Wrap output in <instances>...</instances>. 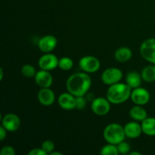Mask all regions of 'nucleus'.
Masks as SVG:
<instances>
[{
	"instance_id": "nucleus-23",
	"label": "nucleus",
	"mask_w": 155,
	"mask_h": 155,
	"mask_svg": "<svg viewBox=\"0 0 155 155\" xmlns=\"http://www.w3.org/2000/svg\"><path fill=\"white\" fill-rule=\"evenodd\" d=\"M21 73L23 76L27 78H31V77H35L36 74V69L31 64H25L21 68Z\"/></svg>"
},
{
	"instance_id": "nucleus-17",
	"label": "nucleus",
	"mask_w": 155,
	"mask_h": 155,
	"mask_svg": "<svg viewBox=\"0 0 155 155\" xmlns=\"http://www.w3.org/2000/svg\"><path fill=\"white\" fill-rule=\"evenodd\" d=\"M130 115L133 119L137 121H143L147 118V112L141 105H136L130 109Z\"/></svg>"
},
{
	"instance_id": "nucleus-26",
	"label": "nucleus",
	"mask_w": 155,
	"mask_h": 155,
	"mask_svg": "<svg viewBox=\"0 0 155 155\" xmlns=\"http://www.w3.org/2000/svg\"><path fill=\"white\" fill-rule=\"evenodd\" d=\"M86 105V99L84 96L76 97V108L81 110Z\"/></svg>"
},
{
	"instance_id": "nucleus-22",
	"label": "nucleus",
	"mask_w": 155,
	"mask_h": 155,
	"mask_svg": "<svg viewBox=\"0 0 155 155\" xmlns=\"http://www.w3.org/2000/svg\"><path fill=\"white\" fill-rule=\"evenodd\" d=\"M74 62L72 59L68 57H63L59 60L58 67L63 71H69L73 68Z\"/></svg>"
},
{
	"instance_id": "nucleus-27",
	"label": "nucleus",
	"mask_w": 155,
	"mask_h": 155,
	"mask_svg": "<svg viewBox=\"0 0 155 155\" xmlns=\"http://www.w3.org/2000/svg\"><path fill=\"white\" fill-rule=\"evenodd\" d=\"M2 155H15V151L13 147L12 146H5L1 150Z\"/></svg>"
},
{
	"instance_id": "nucleus-1",
	"label": "nucleus",
	"mask_w": 155,
	"mask_h": 155,
	"mask_svg": "<svg viewBox=\"0 0 155 155\" xmlns=\"http://www.w3.org/2000/svg\"><path fill=\"white\" fill-rule=\"evenodd\" d=\"M92 80L90 77L84 73H76L70 76L67 80L68 92L75 97L84 96L90 88Z\"/></svg>"
},
{
	"instance_id": "nucleus-7",
	"label": "nucleus",
	"mask_w": 155,
	"mask_h": 155,
	"mask_svg": "<svg viewBox=\"0 0 155 155\" xmlns=\"http://www.w3.org/2000/svg\"><path fill=\"white\" fill-rule=\"evenodd\" d=\"M110 101L107 98H97L92 101V110L95 114L99 116H104L107 114L110 111Z\"/></svg>"
},
{
	"instance_id": "nucleus-8",
	"label": "nucleus",
	"mask_w": 155,
	"mask_h": 155,
	"mask_svg": "<svg viewBox=\"0 0 155 155\" xmlns=\"http://www.w3.org/2000/svg\"><path fill=\"white\" fill-rule=\"evenodd\" d=\"M130 98L135 104L138 105H144L149 101L150 94L147 89L138 87L132 91Z\"/></svg>"
},
{
	"instance_id": "nucleus-11",
	"label": "nucleus",
	"mask_w": 155,
	"mask_h": 155,
	"mask_svg": "<svg viewBox=\"0 0 155 155\" xmlns=\"http://www.w3.org/2000/svg\"><path fill=\"white\" fill-rule=\"evenodd\" d=\"M38 45L42 52L48 53L52 51L57 45V39L54 36L47 35L39 39Z\"/></svg>"
},
{
	"instance_id": "nucleus-5",
	"label": "nucleus",
	"mask_w": 155,
	"mask_h": 155,
	"mask_svg": "<svg viewBox=\"0 0 155 155\" xmlns=\"http://www.w3.org/2000/svg\"><path fill=\"white\" fill-rule=\"evenodd\" d=\"M123 77V73L120 69L116 68H107L101 75V80L106 85L116 84L119 83Z\"/></svg>"
},
{
	"instance_id": "nucleus-18",
	"label": "nucleus",
	"mask_w": 155,
	"mask_h": 155,
	"mask_svg": "<svg viewBox=\"0 0 155 155\" xmlns=\"http://www.w3.org/2000/svg\"><path fill=\"white\" fill-rule=\"evenodd\" d=\"M142 76L139 75L137 72L132 71L127 74V84L131 89H136L139 87L142 83Z\"/></svg>"
},
{
	"instance_id": "nucleus-16",
	"label": "nucleus",
	"mask_w": 155,
	"mask_h": 155,
	"mask_svg": "<svg viewBox=\"0 0 155 155\" xmlns=\"http://www.w3.org/2000/svg\"><path fill=\"white\" fill-rule=\"evenodd\" d=\"M142 133L148 136H155V118L147 117L142 123Z\"/></svg>"
},
{
	"instance_id": "nucleus-14",
	"label": "nucleus",
	"mask_w": 155,
	"mask_h": 155,
	"mask_svg": "<svg viewBox=\"0 0 155 155\" xmlns=\"http://www.w3.org/2000/svg\"><path fill=\"white\" fill-rule=\"evenodd\" d=\"M38 99L42 105L49 106L54 103L55 95L53 91L48 88H42L38 93Z\"/></svg>"
},
{
	"instance_id": "nucleus-31",
	"label": "nucleus",
	"mask_w": 155,
	"mask_h": 155,
	"mask_svg": "<svg viewBox=\"0 0 155 155\" xmlns=\"http://www.w3.org/2000/svg\"><path fill=\"white\" fill-rule=\"evenodd\" d=\"M130 155H135V154H136V155H141V154L139 152H136V151H133V152H131L130 154Z\"/></svg>"
},
{
	"instance_id": "nucleus-20",
	"label": "nucleus",
	"mask_w": 155,
	"mask_h": 155,
	"mask_svg": "<svg viewBox=\"0 0 155 155\" xmlns=\"http://www.w3.org/2000/svg\"><path fill=\"white\" fill-rule=\"evenodd\" d=\"M142 77L145 81L148 83L155 80V66H148L144 68L142 72Z\"/></svg>"
},
{
	"instance_id": "nucleus-24",
	"label": "nucleus",
	"mask_w": 155,
	"mask_h": 155,
	"mask_svg": "<svg viewBox=\"0 0 155 155\" xmlns=\"http://www.w3.org/2000/svg\"><path fill=\"white\" fill-rule=\"evenodd\" d=\"M42 148L46 154H51L54 150V144L52 141L46 140L42 144Z\"/></svg>"
},
{
	"instance_id": "nucleus-2",
	"label": "nucleus",
	"mask_w": 155,
	"mask_h": 155,
	"mask_svg": "<svg viewBox=\"0 0 155 155\" xmlns=\"http://www.w3.org/2000/svg\"><path fill=\"white\" fill-rule=\"evenodd\" d=\"M131 87L127 84L117 83L111 85L107 91V98L110 103L115 104H121L130 98Z\"/></svg>"
},
{
	"instance_id": "nucleus-29",
	"label": "nucleus",
	"mask_w": 155,
	"mask_h": 155,
	"mask_svg": "<svg viewBox=\"0 0 155 155\" xmlns=\"http://www.w3.org/2000/svg\"><path fill=\"white\" fill-rule=\"evenodd\" d=\"M6 131H7V130L2 125L1 127H0V134H1V136H0V140L1 141H2L6 137Z\"/></svg>"
},
{
	"instance_id": "nucleus-25",
	"label": "nucleus",
	"mask_w": 155,
	"mask_h": 155,
	"mask_svg": "<svg viewBox=\"0 0 155 155\" xmlns=\"http://www.w3.org/2000/svg\"><path fill=\"white\" fill-rule=\"evenodd\" d=\"M118 148V151H119V154H126L130 151V146L127 142H125L124 141L121 142L120 143H119L118 145H117Z\"/></svg>"
},
{
	"instance_id": "nucleus-9",
	"label": "nucleus",
	"mask_w": 155,
	"mask_h": 155,
	"mask_svg": "<svg viewBox=\"0 0 155 155\" xmlns=\"http://www.w3.org/2000/svg\"><path fill=\"white\" fill-rule=\"evenodd\" d=\"M59 60L54 54L46 53L39 60V66L42 70L51 71L58 66Z\"/></svg>"
},
{
	"instance_id": "nucleus-4",
	"label": "nucleus",
	"mask_w": 155,
	"mask_h": 155,
	"mask_svg": "<svg viewBox=\"0 0 155 155\" xmlns=\"http://www.w3.org/2000/svg\"><path fill=\"white\" fill-rule=\"evenodd\" d=\"M140 52L144 59L150 63L155 64V38L144 41L140 47Z\"/></svg>"
},
{
	"instance_id": "nucleus-21",
	"label": "nucleus",
	"mask_w": 155,
	"mask_h": 155,
	"mask_svg": "<svg viewBox=\"0 0 155 155\" xmlns=\"http://www.w3.org/2000/svg\"><path fill=\"white\" fill-rule=\"evenodd\" d=\"M101 154L102 155H118L119 151H118L117 146L114 144H110L103 147L101 150Z\"/></svg>"
},
{
	"instance_id": "nucleus-30",
	"label": "nucleus",
	"mask_w": 155,
	"mask_h": 155,
	"mask_svg": "<svg viewBox=\"0 0 155 155\" xmlns=\"http://www.w3.org/2000/svg\"><path fill=\"white\" fill-rule=\"evenodd\" d=\"M50 154H51V155H62L61 153L56 152V151H52V152H51Z\"/></svg>"
},
{
	"instance_id": "nucleus-3",
	"label": "nucleus",
	"mask_w": 155,
	"mask_h": 155,
	"mask_svg": "<svg viewBox=\"0 0 155 155\" xmlns=\"http://www.w3.org/2000/svg\"><path fill=\"white\" fill-rule=\"evenodd\" d=\"M104 137L108 143L118 145L125 139L124 127L118 124H109L104 130Z\"/></svg>"
},
{
	"instance_id": "nucleus-15",
	"label": "nucleus",
	"mask_w": 155,
	"mask_h": 155,
	"mask_svg": "<svg viewBox=\"0 0 155 155\" xmlns=\"http://www.w3.org/2000/svg\"><path fill=\"white\" fill-rule=\"evenodd\" d=\"M124 132L127 137L130 139H136L142 133V126L136 122L128 123L124 127Z\"/></svg>"
},
{
	"instance_id": "nucleus-12",
	"label": "nucleus",
	"mask_w": 155,
	"mask_h": 155,
	"mask_svg": "<svg viewBox=\"0 0 155 155\" xmlns=\"http://www.w3.org/2000/svg\"><path fill=\"white\" fill-rule=\"evenodd\" d=\"M35 81L41 88H49L53 82V78L48 71L42 70L36 72L35 75Z\"/></svg>"
},
{
	"instance_id": "nucleus-28",
	"label": "nucleus",
	"mask_w": 155,
	"mask_h": 155,
	"mask_svg": "<svg viewBox=\"0 0 155 155\" xmlns=\"http://www.w3.org/2000/svg\"><path fill=\"white\" fill-rule=\"evenodd\" d=\"M29 155H46V152L42 150V148H34L28 153Z\"/></svg>"
},
{
	"instance_id": "nucleus-6",
	"label": "nucleus",
	"mask_w": 155,
	"mask_h": 155,
	"mask_svg": "<svg viewBox=\"0 0 155 155\" xmlns=\"http://www.w3.org/2000/svg\"><path fill=\"white\" fill-rule=\"evenodd\" d=\"M80 68L86 73H95L100 68V62L93 56H85L80 61Z\"/></svg>"
},
{
	"instance_id": "nucleus-19",
	"label": "nucleus",
	"mask_w": 155,
	"mask_h": 155,
	"mask_svg": "<svg viewBox=\"0 0 155 155\" xmlns=\"http://www.w3.org/2000/svg\"><path fill=\"white\" fill-rule=\"evenodd\" d=\"M132 57L131 50L127 47H121L115 52V58L119 62H126Z\"/></svg>"
},
{
	"instance_id": "nucleus-10",
	"label": "nucleus",
	"mask_w": 155,
	"mask_h": 155,
	"mask_svg": "<svg viewBox=\"0 0 155 155\" xmlns=\"http://www.w3.org/2000/svg\"><path fill=\"white\" fill-rule=\"evenodd\" d=\"M2 125L9 132H15L21 125V120L15 114H8L2 118Z\"/></svg>"
},
{
	"instance_id": "nucleus-32",
	"label": "nucleus",
	"mask_w": 155,
	"mask_h": 155,
	"mask_svg": "<svg viewBox=\"0 0 155 155\" xmlns=\"http://www.w3.org/2000/svg\"><path fill=\"white\" fill-rule=\"evenodd\" d=\"M0 71H1V77H0V79H2V77H3V71H2V69L0 70Z\"/></svg>"
},
{
	"instance_id": "nucleus-13",
	"label": "nucleus",
	"mask_w": 155,
	"mask_h": 155,
	"mask_svg": "<svg viewBox=\"0 0 155 155\" xmlns=\"http://www.w3.org/2000/svg\"><path fill=\"white\" fill-rule=\"evenodd\" d=\"M58 104L64 110H72L76 108V97L70 92L61 94L59 96Z\"/></svg>"
}]
</instances>
